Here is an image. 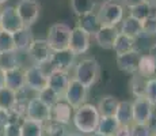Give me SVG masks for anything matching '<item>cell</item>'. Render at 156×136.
Returning <instances> with one entry per match:
<instances>
[{
	"label": "cell",
	"instance_id": "e0dca14e",
	"mask_svg": "<svg viewBox=\"0 0 156 136\" xmlns=\"http://www.w3.org/2000/svg\"><path fill=\"white\" fill-rule=\"evenodd\" d=\"M72 116H73V109L64 99L58 101L55 106L50 109V121L68 125L72 121Z\"/></svg>",
	"mask_w": 156,
	"mask_h": 136
},
{
	"label": "cell",
	"instance_id": "e575fe53",
	"mask_svg": "<svg viewBox=\"0 0 156 136\" xmlns=\"http://www.w3.org/2000/svg\"><path fill=\"white\" fill-rule=\"evenodd\" d=\"M141 29H143L144 35H149V37L156 35V2H155V8L152 11V14L141 22Z\"/></svg>",
	"mask_w": 156,
	"mask_h": 136
},
{
	"label": "cell",
	"instance_id": "52a82bcc",
	"mask_svg": "<svg viewBox=\"0 0 156 136\" xmlns=\"http://www.w3.org/2000/svg\"><path fill=\"white\" fill-rule=\"evenodd\" d=\"M26 53H27L29 57L31 59L33 64L45 65L49 63L53 52H52V49H50L46 40H44V38H34L33 42L30 44Z\"/></svg>",
	"mask_w": 156,
	"mask_h": 136
},
{
	"label": "cell",
	"instance_id": "d590c367",
	"mask_svg": "<svg viewBox=\"0 0 156 136\" xmlns=\"http://www.w3.org/2000/svg\"><path fill=\"white\" fill-rule=\"evenodd\" d=\"M10 50H15L12 34L7 31H2L0 33V53L10 52Z\"/></svg>",
	"mask_w": 156,
	"mask_h": 136
},
{
	"label": "cell",
	"instance_id": "f907efd6",
	"mask_svg": "<svg viewBox=\"0 0 156 136\" xmlns=\"http://www.w3.org/2000/svg\"><path fill=\"white\" fill-rule=\"evenodd\" d=\"M0 11H2V6H0Z\"/></svg>",
	"mask_w": 156,
	"mask_h": 136
},
{
	"label": "cell",
	"instance_id": "5bb4252c",
	"mask_svg": "<svg viewBox=\"0 0 156 136\" xmlns=\"http://www.w3.org/2000/svg\"><path fill=\"white\" fill-rule=\"evenodd\" d=\"M140 57H141V54H140L139 50H132V52H128L124 54H117L115 57L117 67L129 75L137 74Z\"/></svg>",
	"mask_w": 156,
	"mask_h": 136
},
{
	"label": "cell",
	"instance_id": "ffe728a7",
	"mask_svg": "<svg viewBox=\"0 0 156 136\" xmlns=\"http://www.w3.org/2000/svg\"><path fill=\"white\" fill-rule=\"evenodd\" d=\"M77 27H80L82 30H84L87 34L90 35H95V33L101 29V22L98 19V15L97 13H90V14H86L83 17H79L77 18Z\"/></svg>",
	"mask_w": 156,
	"mask_h": 136
},
{
	"label": "cell",
	"instance_id": "ab89813d",
	"mask_svg": "<svg viewBox=\"0 0 156 136\" xmlns=\"http://www.w3.org/2000/svg\"><path fill=\"white\" fill-rule=\"evenodd\" d=\"M10 121H11V114H10V112L0 109V129H2L4 125H7V124L10 123Z\"/></svg>",
	"mask_w": 156,
	"mask_h": 136
},
{
	"label": "cell",
	"instance_id": "f546056e",
	"mask_svg": "<svg viewBox=\"0 0 156 136\" xmlns=\"http://www.w3.org/2000/svg\"><path fill=\"white\" fill-rule=\"evenodd\" d=\"M118 127H119V124L117 123L114 116H110V117L101 116L97 132H99V134L105 135V136H114L115 131L118 129Z\"/></svg>",
	"mask_w": 156,
	"mask_h": 136
},
{
	"label": "cell",
	"instance_id": "277c9868",
	"mask_svg": "<svg viewBox=\"0 0 156 136\" xmlns=\"http://www.w3.org/2000/svg\"><path fill=\"white\" fill-rule=\"evenodd\" d=\"M102 26L117 27L124 19V6L117 2H106L97 13Z\"/></svg>",
	"mask_w": 156,
	"mask_h": 136
},
{
	"label": "cell",
	"instance_id": "d6986e66",
	"mask_svg": "<svg viewBox=\"0 0 156 136\" xmlns=\"http://www.w3.org/2000/svg\"><path fill=\"white\" fill-rule=\"evenodd\" d=\"M119 25H121V26H119L118 31L121 33V34L128 35V37L133 38V40H137L139 37H141V35H143L141 22H140V20H137L136 18L130 17V15L125 17Z\"/></svg>",
	"mask_w": 156,
	"mask_h": 136
},
{
	"label": "cell",
	"instance_id": "ee69618b",
	"mask_svg": "<svg viewBox=\"0 0 156 136\" xmlns=\"http://www.w3.org/2000/svg\"><path fill=\"white\" fill-rule=\"evenodd\" d=\"M4 87V71L0 69V89Z\"/></svg>",
	"mask_w": 156,
	"mask_h": 136
},
{
	"label": "cell",
	"instance_id": "603a6c76",
	"mask_svg": "<svg viewBox=\"0 0 156 136\" xmlns=\"http://www.w3.org/2000/svg\"><path fill=\"white\" fill-rule=\"evenodd\" d=\"M15 68H22V64H20V52L10 50V52L0 53V69L7 72Z\"/></svg>",
	"mask_w": 156,
	"mask_h": 136
},
{
	"label": "cell",
	"instance_id": "8fae6325",
	"mask_svg": "<svg viewBox=\"0 0 156 136\" xmlns=\"http://www.w3.org/2000/svg\"><path fill=\"white\" fill-rule=\"evenodd\" d=\"M0 26H2L3 31L11 33V34L25 27L16 13V8L12 6H7V7L2 8V11H0Z\"/></svg>",
	"mask_w": 156,
	"mask_h": 136
},
{
	"label": "cell",
	"instance_id": "2e32d148",
	"mask_svg": "<svg viewBox=\"0 0 156 136\" xmlns=\"http://www.w3.org/2000/svg\"><path fill=\"white\" fill-rule=\"evenodd\" d=\"M71 78L68 72L64 71H50L48 75V87L53 90L56 94H58L62 98L65 90L68 87Z\"/></svg>",
	"mask_w": 156,
	"mask_h": 136
},
{
	"label": "cell",
	"instance_id": "4dcf8cb0",
	"mask_svg": "<svg viewBox=\"0 0 156 136\" xmlns=\"http://www.w3.org/2000/svg\"><path fill=\"white\" fill-rule=\"evenodd\" d=\"M71 7L77 18L94 11L95 0H71Z\"/></svg>",
	"mask_w": 156,
	"mask_h": 136
},
{
	"label": "cell",
	"instance_id": "1f68e13d",
	"mask_svg": "<svg viewBox=\"0 0 156 136\" xmlns=\"http://www.w3.org/2000/svg\"><path fill=\"white\" fill-rule=\"evenodd\" d=\"M44 134L46 136H69L71 131L67 125L55 121H48L44 125Z\"/></svg>",
	"mask_w": 156,
	"mask_h": 136
},
{
	"label": "cell",
	"instance_id": "d6a6232c",
	"mask_svg": "<svg viewBox=\"0 0 156 136\" xmlns=\"http://www.w3.org/2000/svg\"><path fill=\"white\" fill-rule=\"evenodd\" d=\"M37 98L40 99L42 104H45L48 108H50L52 109L55 105L57 104L58 101H61V97H60L58 94H56L55 91H53L50 87H45V89H42L40 93H38V95H37Z\"/></svg>",
	"mask_w": 156,
	"mask_h": 136
},
{
	"label": "cell",
	"instance_id": "8992f818",
	"mask_svg": "<svg viewBox=\"0 0 156 136\" xmlns=\"http://www.w3.org/2000/svg\"><path fill=\"white\" fill-rule=\"evenodd\" d=\"M25 83L26 89L40 93L48 86V72L42 65H30L25 69Z\"/></svg>",
	"mask_w": 156,
	"mask_h": 136
},
{
	"label": "cell",
	"instance_id": "30bf717a",
	"mask_svg": "<svg viewBox=\"0 0 156 136\" xmlns=\"http://www.w3.org/2000/svg\"><path fill=\"white\" fill-rule=\"evenodd\" d=\"M133 124H148L154 116V105L145 98L140 97L132 102Z\"/></svg>",
	"mask_w": 156,
	"mask_h": 136
},
{
	"label": "cell",
	"instance_id": "484cf974",
	"mask_svg": "<svg viewBox=\"0 0 156 136\" xmlns=\"http://www.w3.org/2000/svg\"><path fill=\"white\" fill-rule=\"evenodd\" d=\"M137 74H139L140 76L145 78V79H151V78L156 76V64L148 54H144V56L140 57L139 67H137Z\"/></svg>",
	"mask_w": 156,
	"mask_h": 136
},
{
	"label": "cell",
	"instance_id": "9c48e42d",
	"mask_svg": "<svg viewBox=\"0 0 156 136\" xmlns=\"http://www.w3.org/2000/svg\"><path fill=\"white\" fill-rule=\"evenodd\" d=\"M25 116V119L33 120V121H37L45 125L48 121H50V108H48L35 97V98H31L27 101Z\"/></svg>",
	"mask_w": 156,
	"mask_h": 136
},
{
	"label": "cell",
	"instance_id": "4316f807",
	"mask_svg": "<svg viewBox=\"0 0 156 136\" xmlns=\"http://www.w3.org/2000/svg\"><path fill=\"white\" fill-rule=\"evenodd\" d=\"M154 8H155V2H152V0H147V2L141 3V4L129 8V15L133 17V18H136L137 20H140V22H143L145 18H148L149 15L152 14Z\"/></svg>",
	"mask_w": 156,
	"mask_h": 136
},
{
	"label": "cell",
	"instance_id": "7bdbcfd3",
	"mask_svg": "<svg viewBox=\"0 0 156 136\" xmlns=\"http://www.w3.org/2000/svg\"><path fill=\"white\" fill-rule=\"evenodd\" d=\"M148 56L151 57L152 60H154V63L156 64V42L154 45H152L151 48H149V50H148Z\"/></svg>",
	"mask_w": 156,
	"mask_h": 136
},
{
	"label": "cell",
	"instance_id": "cb8c5ba5",
	"mask_svg": "<svg viewBox=\"0 0 156 136\" xmlns=\"http://www.w3.org/2000/svg\"><path fill=\"white\" fill-rule=\"evenodd\" d=\"M118 102L119 101L114 95H103L99 99V102H98L97 109L101 116H105V117L114 116L115 110H117V106H118Z\"/></svg>",
	"mask_w": 156,
	"mask_h": 136
},
{
	"label": "cell",
	"instance_id": "83f0119b",
	"mask_svg": "<svg viewBox=\"0 0 156 136\" xmlns=\"http://www.w3.org/2000/svg\"><path fill=\"white\" fill-rule=\"evenodd\" d=\"M20 136H44V124L23 119L20 123Z\"/></svg>",
	"mask_w": 156,
	"mask_h": 136
},
{
	"label": "cell",
	"instance_id": "d4e9b609",
	"mask_svg": "<svg viewBox=\"0 0 156 136\" xmlns=\"http://www.w3.org/2000/svg\"><path fill=\"white\" fill-rule=\"evenodd\" d=\"M113 49L115 52V54H124V53L132 52V50H136V40L119 33L117 35L115 41H114Z\"/></svg>",
	"mask_w": 156,
	"mask_h": 136
},
{
	"label": "cell",
	"instance_id": "b9f144b4",
	"mask_svg": "<svg viewBox=\"0 0 156 136\" xmlns=\"http://www.w3.org/2000/svg\"><path fill=\"white\" fill-rule=\"evenodd\" d=\"M144 2H147V0H122V4L128 8H132V7H134V6L141 4Z\"/></svg>",
	"mask_w": 156,
	"mask_h": 136
},
{
	"label": "cell",
	"instance_id": "ba28073f",
	"mask_svg": "<svg viewBox=\"0 0 156 136\" xmlns=\"http://www.w3.org/2000/svg\"><path fill=\"white\" fill-rule=\"evenodd\" d=\"M87 91H88V89H86L83 84H80L77 80L71 78L67 90H65L64 95H62V99L72 109H77L79 106H82L83 104H86Z\"/></svg>",
	"mask_w": 156,
	"mask_h": 136
},
{
	"label": "cell",
	"instance_id": "681fc988",
	"mask_svg": "<svg viewBox=\"0 0 156 136\" xmlns=\"http://www.w3.org/2000/svg\"><path fill=\"white\" fill-rule=\"evenodd\" d=\"M154 136H156V131H155V132H154Z\"/></svg>",
	"mask_w": 156,
	"mask_h": 136
},
{
	"label": "cell",
	"instance_id": "f35d334b",
	"mask_svg": "<svg viewBox=\"0 0 156 136\" xmlns=\"http://www.w3.org/2000/svg\"><path fill=\"white\" fill-rule=\"evenodd\" d=\"M2 136H20V124L16 121H10L2 128Z\"/></svg>",
	"mask_w": 156,
	"mask_h": 136
},
{
	"label": "cell",
	"instance_id": "8d00e7d4",
	"mask_svg": "<svg viewBox=\"0 0 156 136\" xmlns=\"http://www.w3.org/2000/svg\"><path fill=\"white\" fill-rule=\"evenodd\" d=\"M145 98L151 102L152 105H156V76L147 79L145 84Z\"/></svg>",
	"mask_w": 156,
	"mask_h": 136
},
{
	"label": "cell",
	"instance_id": "f1b7e54d",
	"mask_svg": "<svg viewBox=\"0 0 156 136\" xmlns=\"http://www.w3.org/2000/svg\"><path fill=\"white\" fill-rule=\"evenodd\" d=\"M18 102V94L7 87L0 89V109L11 112Z\"/></svg>",
	"mask_w": 156,
	"mask_h": 136
},
{
	"label": "cell",
	"instance_id": "7c38bea8",
	"mask_svg": "<svg viewBox=\"0 0 156 136\" xmlns=\"http://www.w3.org/2000/svg\"><path fill=\"white\" fill-rule=\"evenodd\" d=\"M75 59H76V54L72 53L69 49L53 52L48 65H49L50 71H64L69 74V69L75 64Z\"/></svg>",
	"mask_w": 156,
	"mask_h": 136
},
{
	"label": "cell",
	"instance_id": "7402d4cb",
	"mask_svg": "<svg viewBox=\"0 0 156 136\" xmlns=\"http://www.w3.org/2000/svg\"><path fill=\"white\" fill-rule=\"evenodd\" d=\"M117 123L119 125H132L133 124V113H132V102L130 101H119L115 110Z\"/></svg>",
	"mask_w": 156,
	"mask_h": 136
},
{
	"label": "cell",
	"instance_id": "60d3db41",
	"mask_svg": "<svg viewBox=\"0 0 156 136\" xmlns=\"http://www.w3.org/2000/svg\"><path fill=\"white\" fill-rule=\"evenodd\" d=\"M114 136H132L130 125H119Z\"/></svg>",
	"mask_w": 156,
	"mask_h": 136
},
{
	"label": "cell",
	"instance_id": "74e56055",
	"mask_svg": "<svg viewBox=\"0 0 156 136\" xmlns=\"http://www.w3.org/2000/svg\"><path fill=\"white\" fill-rule=\"evenodd\" d=\"M132 136H154V131L148 124H132Z\"/></svg>",
	"mask_w": 156,
	"mask_h": 136
},
{
	"label": "cell",
	"instance_id": "bcb514c9",
	"mask_svg": "<svg viewBox=\"0 0 156 136\" xmlns=\"http://www.w3.org/2000/svg\"><path fill=\"white\" fill-rule=\"evenodd\" d=\"M87 136H105V135L99 134V132H94V134H91V135H87Z\"/></svg>",
	"mask_w": 156,
	"mask_h": 136
},
{
	"label": "cell",
	"instance_id": "f6af8a7d",
	"mask_svg": "<svg viewBox=\"0 0 156 136\" xmlns=\"http://www.w3.org/2000/svg\"><path fill=\"white\" fill-rule=\"evenodd\" d=\"M69 136H87L84 134H80V132H77V131H73V132H71V135Z\"/></svg>",
	"mask_w": 156,
	"mask_h": 136
},
{
	"label": "cell",
	"instance_id": "836d02e7",
	"mask_svg": "<svg viewBox=\"0 0 156 136\" xmlns=\"http://www.w3.org/2000/svg\"><path fill=\"white\" fill-rule=\"evenodd\" d=\"M145 84H147V79L143 76H140L139 74H133L130 79V90L132 94L136 98L140 97H145Z\"/></svg>",
	"mask_w": 156,
	"mask_h": 136
},
{
	"label": "cell",
	"instance_id": "816d5d0a",
	"mask_svg": "<svg viewBox=\"0 0 156 136\" xmlns=\"http://www.w3.org/2000/svg\"><path fill=\"white\" fill-rule=\"evenodd\" d=\"M0 136H2V135H0Z\"/></svg>",
	"mask_w": 156,
	"mask_h": 136
},
{
	"label": "cell",
	"instance_id": "3957f363",
	"mask_svg": "<svg viewBox=\"0 0 156 136\" xmlns=\"http://www.w3.org/2000/svg\"><path fill=\"white\" fill-rule=\"evenodd\" d=\"M71 31L72 29L67 23H55L49 27L46 41L52 52H60L69 48Z\"/></svg>",
	"mask_w": 156,
	"mask_h": 136
},
{
	"label": "cell",
	"instance_id": "c3c4849f",
	"mask_svg": "<svg viewBox=\"0 0 156 136\" xmlns=\"http://www.w3.org/2000/svg\"><path fill=\"white\" fill-rule=\"evenodd\" d=\"M3 31V30H2V26H0V33H2Z\"/></svg>",
	"mask_w": 156,
	"mask_h": 136
},
{
	"label": "cell",
	"instance_id": "9a60e30c",
	"mask_svg": "<svg viewBox=\"0 0 156 136\" xmlns=\"http://www.w3.org/2000/svg\"><path fill=\"white\" fill-rule=\"evenodd\" d=\"M4 87L12 90L16 94L26 89L25 83V69L23 68H15L11 71L4 72Z\"/></svg>",
	"mask_w": 156,
	"mask_h": 136
},
{
	"label": "cell",
	"instance_id": "ac0fdd59",
	"mask_svg": "<svg viewBox=\"0 0 156 136\" xmlns=\"http://www.w3.org/2000/svg\"><path fill=\"white\" fill-rule=\"evenodd\" d=\"M119 34L118 29L112 26H101V29L95 33L94 38L95 42L103 49H113L114 41H115L117 35Z\"/></svg>",
	"mask_w": 156,
	"mask_h": 136
},
{
	"label": "cell",
	"instance_id": "6da1fadb",
	"mask_svg": "<svg viewBox=\"0 0 156 136\" xmlns=\"http://www.w3.org/2000/svg\"><path fill=\"white\" fill-rule=\"evenodd\" d=\"M101 114L95 105L92 104H83L82 106L75 109L72 116V124L76 128L77 132L84 135H91L97 132L98 124H99Z\"/></svg>",
	"mask_w": 156,
	"mask_h": 136
},
{
	"label": "cell",
	"instance_id": "7dc6e473",
	"mask_svg": "<svg viewBox=\"0 0 156 136\" xmlns=\"http://www.w3.org/2000/svg\"><path fill=\"white\" fill-rule=\"evenodd\" d=\"M7 2H8V0H0V6L4 4V3H7Z\"/></svg>",
	"mask_w": 156,
	"mask_h": 136
},
{
	"label": "cell",
	"instance_id": "7a4b0ae2",
	"mask_svg": "<svg viewBox=\"0 0 156 136\" xmlns=\"http://www.w3.org/2000/svg\"><path fill=\"white\" fill-rule=\"evenodd\" d=\"M99 75H101L99 63L95 59H92V57H88V59L80 60V61L75 65L73 78H72V79L77 80L80 84H83L86 89H90V87H92L98 82Z\"/></svg>",
	"mask_w": 156,
	"mask_h": 136
},
{
	"label": "cell",
	"instance_id": "5b68a950",
	"mask_svg": "<svg viewBox=\"0 0 156 136\" xmlns=\"http://www.w3.org/2000/svg\"><path fill=\"white\" fill-rule=\"evenodd\" d=\"M15 8L23 26L29 29L37 22L41 11V6L37 0H19Z\"/></svg>",
	"mask_w": 156,
	"mask_h": 136
},
{
	"label": "cell",
	"instance_id": "44dd1931",
	"mask_svg": "<svg viewBox=\"0 0 156 136\" xmlns=\"http://www.w3.org/2000/svg\"><path fill=\"white\" fill-rule=\"evenodd\" d=\"M12 40H14L15 50H18V52H27L30 44L33 42L34 37H33V33L29 27H23V29L18 30L16 33H14Z\"/></svg>",
	"mask_w": 156,
	"mask_h": 136
},
{
	"label": "cell",
	"instance_id": "4fadbf2b",
	"mask_svg": "<svg viewBox=\"0 0 156 136\" xmlns=\"http://www.w3.org/2000/svg\"><path fill=\"white\" fill-rule=\"evenodd\" d=\"M90 40L91 35L87 34L84 30H82L80 27L75 26L71 31V40H69V48L72 53L77 54H83L90 49Z\"/></svg>",
	"mask_w": 156,
	"mask_h": 136
}]
</instances>
